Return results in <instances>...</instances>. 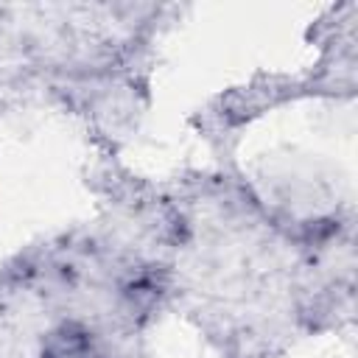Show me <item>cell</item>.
I'll return each mask as SVG.
<instances>
[{"instance_id": "obj_1", "label": "cell", "mask_w": 358, "mask_h": 358, "mask_svg": "<svg viewBox=\"0 0 358 358\" xmlns=\"http://www.w3.org/2000/svg\"><path fill=\"white\" fill-rule=\"evenodd\" d=\"M42 358H103V355L98 352L87 330L76 324H64L48 338Z\"/></svg>"}]
</instances>
